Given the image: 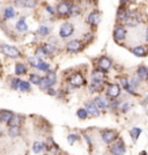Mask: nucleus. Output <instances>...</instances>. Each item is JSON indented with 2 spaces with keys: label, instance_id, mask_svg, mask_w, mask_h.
<instances>
[{
  "label": "nucleus",
  "instance_id": "15",
  "mask_svg": "<svg viewBox=\"0 0 148 155\" xmlns=\"http://www.w3.org/2000/svg\"><path fill=\"white\" fill-rule=\"evenodd\" d=\"M98 66L103 70V71H107L111 67V60H110L108 57H102L98 61Z\"/></svg>",
  "mask_w": 148,
  "mask_h": 155
},
{
  "label": "nucleus",
  "instance_id": "10",
  "mask_svg": "<svg viewBox=\"0 0 148 155\" xmlns=\"http://www.w3.org/2000/svg\"><path fill=\"white\" fill-rule=\"evenodd\" d=\"M86 111L94 117H97L100 115L98 108H97L96 104L94 103V102H87V103H86Z\"/></svg>",
  "mask_w": 148,
  "mask_h": 155
},
{
  "label": "nucleus",
  "instance_id": "18",
  "mask_svg": "<svg viewBox=\"0 0 148 155\" xmlns=\"http://www.w3.org/2000/svg\"><path fill=\"white\" fill-rule=\"evenodd\" d=\"M103 89V81H94L89 87L90 91H101Z\"/></svg>",
  "mask_w": 148,
  "mask_h": 155
},
{
  "label": "nucleus",
  "instance_id": "38",
  "mask_svg": "<svg viewBox=\"0 0 148 155\" xmlns=\"http://www.w3.org/2000/svg\"><path fill=\"white\" fill-rule=\"evenodd\" d=\"M67 140H68V143H70V145H73V143L77 140V134H70L68 138H67Z\"/></svg>",
  "mask_w": 148,
  "mask_h": 155
},
{
  "label": "nucleus",
  "instance_id": "40",
  "mask_svg": "<svg viewBox=\"0 0 148 155\" xmlns=\"http://www.w3.org/2000/svg\"><path fill=\"white\" fill-rule=\"evenodd\" d=\"M36 54H37V57H38V58H43V57H45V56H46V53H45L44 50H43L42 48H39L38 50H37Z\"/></svg>",
  "mask_w": 148,
  "mask_h": 155
},
{
  "label": "nucleus",
  "instance_id": "35",
  "mask_svg": "<svg viewBox=\"0 0 148 155\" xmlns=\"http://www.w3.org/2000/svg\"><path fill=\"white\" fill-rule=\"evenodd\" d=\"M30 81H31L34 84H38L39 81H41V77L37 75V74H31V75H30Z\"/></svg>",
  "mask_w": 148,
  "mask_h": 155
},
{
  "label": "nucleus",
  "instance_id": "34",
  "mask_svg": "<svg viewBox=\"0 0 148 155\" xmlns=\"http://www.w3.org/2000/svg\"><path fill=\"white\" fill-rule=\"evenodd\" d=\"M36 67L41 71H49V65L43 63V61H39L38 64L36 65Z\"/></svg>",
  "mask_w": 148,
  "mask_h": 155
},
{
  "label": "nucleus",
  "instance_id": "6",
  "mask_svg": "<svg viewBox=\"0 0 148 155\" xmlns=\"http://www.w3.org/2000/svg\"><path fill=\"white\" fill-rule=\"evenodd\" d=\"M70 84L73 87H81L82 84H84V79L80 73H75L70 78Z\"/></svg>",
  "mask_w": 148,
  "mask_h": 155
},
{
  "label": "nucleus",
  "instance_id": "46",
  "mask_svg": "<svg viewBox=\"0 0 148 155\" xmlns=\"http://www.w3.org/2000/svg\"><path fill=\"white\" fill-rule=\"evenodd\" d=\"M120 1H122V2H127L129 0H120Z\"/></svg>",
  "mask_w": 148,
  "mask_h": 155
},
{
  "label": "nucleus",
  "instance_id": "9",
  "mask_svg": "<svg viewBox=\"0 0 148 155\" xmlns=\"http://www.w3.org/2000/svg\"><path fill=\"white\" fill-rule=\"evenodd\" d=\"M113 37L116 41H124L126 37V30L124 27H117L113 31Z\"/></svg>",
  "mask_w": 148,
  "mask_h": 155
},
{
  "label": "nucleus",
  "instance_id": "31",
  "mask_svg": "<svg viewBox=\"0 0 148 155\" xmlns=\"http://www.w3.org/2000/svg\"><path fill=\"white\" fill-rule=\"evenodd\" d=\"M19 88H20V91H28L30 89V84H28L27 81H20Z\"/></svg>",
  "mask_w": 148,
  "mask_h": 155
},
{
  "label": "nucleus",
  "instance_id": "41",
  "mask_svg": "<svg viewBox=\"0 0 148 155\" xmlns=\"http://www.w3.org/2000/svg\"><path fill=\"white\" fill-rule=\"evenodd\" d=\"M20 81H21V80L18 79V78H16V79H13V81H12V87H13L14 89H18V88H19Z\"/></svg>",
  "mask_w": 148,
  "mask_h": 155
},
{
  "label": "nucleus",
  "instance_id": "23",
  "mask_svg": "<svg viewBox=\"0 0 148 155\" xmlns=\"http://www.w3.org/2000/svg\"><path fill=\"white\" fill-rule=\"evenodd\" d=\"M27 72V67L23 64H16L15 66V73L18 75H21V74H25Z\"/></svg>",
  "mask_w": 148,
  "mask_h": 155
},
{
  "label": "nucleus",
  "instance_id": "21",
  "mask_svg": "<svg viewBox=\"0 0 148 155\" xmlns=\"http://www.w3.org/2000/svg\"><path fill=\"white\" fill-rule=\"evenodd\" d=\"M16 29L21 32H25V31L28 30V26H27L25 19H21V20L18 21V23H16Z\"/></svg>",
  "mask_w": 148,
  "mask_h": 155
},
{
  "label": "nucleus",
  "instance_id": "37",
  "mask_svg": "<svg viewBox=\"0 0 148 155\" xmlns=\"http://www.w3.org/2000/svg\"><path fill=\"white\" fill-rule=\"evenodd\" d=\"M23 2H25V6L32 8V7L36 6V4H37V0H26V1H23Z\"/></svg>",
  "mask_w": 148,
  "mask_h": 155
},
{
  "label": "nucleus",
  "instance_id": "11",
  "mask_svg": "<svg viewBox=\"0 0 148 155\" xmlns=\"http://www.w3.org/2000/svg\"><path fill=\"white\" fill-rule=\"evenodd\" d=\"M57 11L61 15H67V14L71 13V7H70V5L66 1H61V2H59L58 7H57Z\"/></svg>",
  "mask_w": 148,
  "mask_h": 155
},
{
  "label": "nucleus",
  "instance_id": "16",
  "mask_svg": "<svg viewBox=\"0 0 148 155\" xmlns=\"http://www.w3.org/2000/svg\"><path fill=\"white\" fill-rule=\"evenodd\" d=\"M91 79L94 81H103L105 79V74L103 71L96 70V71H93V73H91Z\"/></svg>",
  "mask_w": 148,
  "mask_h": 155
},
{
  "label": "nucleus",
  "instance_id": "33",
  "mask_svg": "<svg viewBox=\"0 0 148 155\" xmlns=\"http://www.w3.org/2000/svg\"><path fill=\"white\" fill-rule=\"evenodd\" d=\"M38 34L39 35H42V36H46L49 32H50V29L48 28V27H45V26H42V27H39L38 28Z\"/></svg>",
  "mask_w": 148,
  "mask_h": 155
},
{
  "label": "nucleus",
  "instance_id": "5",
  "mask_svg": "<svg viewBox=\"0 0 148 155\" xmlns=\"http://www.w3.org/2000/svg\"><path fill=\"white\" fill-rule=\"evenodd\" d=\"M74 31V27L72 26L71 23H64L63 26L60 27V30H59V35L61 37H68L71 36Z\"/></svg>",
  "mask_w": 148,
  "mask_h": 155
},
{
  "label": "nucleus",
  "instance_id": "28",
  "mask_svg": "<svg viewBox=\"0 0 148 155\" xmlns=\"http://www.w3.org/2000/svg\"><path fill=\"white\" fill-rule=\"evenodd\" d=\"M42 49L44 50V52L46 53V56H48V54H52L53 52L56 51V48L50 45V44H45V45L42 46Z\"/></svg>",
  "mask_w": 148,
  "mask_h": 155
},
{
  "label": "nucleus",
  "instance_id": "7",
  "mask_svg": "<svg viewBox=\"0 0 148 155\" xmlns=\"http://www.w3.org/2000/svg\"><path fill=\"white\" fill-rule=\"evenodd\" d=\"M108 95H109L111 98H116L120 95V87L118 84H110L108 87Z\"/></svg>",
  "mask_w": 148,
  "mask_h": 155
},
{
  "label": "nucleus",
  "instance_id": "20",
  "mask_svg": "<svg viewBox=\"0 0 148 155\" xmlns=\"http://www.w3.org/2000/svg\"><path fill=\"white\" fill-rule=\"evenodd\" d=\"M20 120H21V118L18 115H12V117L9 118V120L7 123H8L9 126H19L20 123H21Z\"/></svg>",
  "mask_w": 148,
  "mask_h": 155
},
{
  "label": "nucleus",
  "instance_id": "43",
  "mask_svg": "<svg viewBox=\"0 0 148 155\" xmlns=\"http://www.w3.org/2000/svg\"><path fill=\"white\" fill-rule=\"evenodd\" d=\"M122 109H123V111L125 112L126 110L129 109V104H124V105H123V107H122Z\"/></svg>",
  "mask_w": 148,
  "mask_h": 155
},
{
  "label": "nucleus",
  "instance_id": "36",
  "mask_svg": "<svg viewBox=\"0 0 148 155\" xmlns=\"http://www.w3.org/2000/svg\"><path fill=\"white\" fill-rule=\"evenodd\" d=\"M39 61V58L36 56V57H31V58H29V64L31 65V66H34V67H36V65L38 64Z\"/></svg>",
  "mask_w": 148,
  "mask_h": 155
},
{
  "label": "nucleus",
  "instance_id": "17",
  "mask_svg": "<svg viewBox=\"0 0 148 155\" xmlns=\"http://www.w3.org/2000/svg\"><path fill=\"white\" fill-rule=\"evenodd\" d=\"M132 52H133V54L136 56V57H145L147 54L146 49L143 46H135V48H133Z\"/></svg>",
  "mask_w": 148,
  "mask_h": 155
},
{
  "label": "nucleus",
  "instance_id": "44",
  "mask_svg": "<svg viewBox=\"0 0 148 155\" xmlns=\"http://www.w3.org/2000/svg\"><path fill=\"white\" fill-rule=\"evenodd\" d=\"M46 9H48V12H49V13H53V11H52V8L50 6H46Z\"/></svg>",
  "mask_w": 148,
  "mask_h": 155
},
{
  "label": "nucleus",
  "instance_id": "19",
  "mask_svg": "<svg viewBox=\"0 0 148 155\" xmlns=\"http://www.w3.org/2000/svg\"><path fill=\"white\" fill-rule=\"evenodd\" d=\"M136 74H138V78H140V79H147V75H148V70L146 66H140L139 68H138V71H136Z\"/></svg>",
  "mask_w": 148,
  "mask_h": 155
},
{
  "label": "nucleus",
  "instance_id": "3",
  "mask_svg": "<svg viewBox=\"0 0 148 155\" xmlns=\"http://www.w3.org/2000/svg\"><path fill=\"white\" fill-rule=\"evenodd\" d=\"M124 22L126 23V26L130 27H136L140 23V19H139V15L136 13H130L126 15V18L124 20Z\"/></svg>",
  "mask_w": 148,
  "mask_h": 155
},
{
  "label": "nucleus",
  "instance_id": "12",
  "mask_svg": "<svg viewBox=\"0 0 148 155\" xmlns=\"http://www.w3.org/2000/svg\"><path fill=\"white\" fill-rule=\"evenodd\" d=\"M100 20H101V14L98 13V12H91L89 14V16H88V22H89L91 26H96L98 25V22H100Z\"/></svg>",
  "mask_w": 148,
  "mask_h": 155
},
{
  "label": "nucleus",
  "instance_id": "22",
  "mask_svg": "<svg viewBox=\"0 0 148 155\" xmlns=\"http://www.w3.org/2000/svg\"><path fill=\"white\" fill-rule=\"evenodd\" d=\"M12 112L11 111H2L1 114H0V122H2V123H7L8 120H9V118L12 117Z\"/></svg>",
  "mask_w": 148,
  "mask_h": 155
},
{
  "label": "nucleus",
  "instance_id": "2",
  "mask_svg": "<svg viewBox=\"0 0 148 155\" xmlns=\"http://www.w3.org/2000/svg\"><path fill=\"white\" fill-rule=\"evenodd\" d=\"M1 50H2V52L6 54L7 57H11V58H19L20 57V51L16 48H14V46L2 44L1 45Z\"/></svg>",
  "mask_w": 148,
  "mask_h": 155
},
{
  "label": "nucleus",
  "instance_id": "27",
  "mask_svg": "<svg viewBox=\"0 0 148 155\" xmlns=\"http://www.w3.org/2000/svg\"><path fill=\"white\" fill-rule=\"evenodd\" d=\"M126 15H127V13H126V11H125L123 7L118 8V11H117V19L124 21L125 18H126Z\"/></svg>",
  "mask_w": 148,
  "mask_h": 155
},
{
  "label": "nucleus",
  "instance_id": "25",
  "mask_svg": "<svg viewBox=\"0 0 148 155\" xmlns=\"http://www.w3.org/2000/svg\"><path fill=\"white\" fill-rule=\"evenodd\" d=\"M45 147H46V149H48V150H51L52 153L57 152V150H54V148H57V146L54 145V142H53V140H51V139L46 140V142H45Z\"/></svg>",
  "mask_w": 148,
  "mask_h": 155
},
{
  "label": "nucleus",
  "instance_id": "8",
  "mask_svg": "<svg viewBox=\"0 0 148 155\" xmlns=\"http://www.w3.org/2000/svg\"><path fill=\"white\" fill-rule=\"evenodd\" d=\"M82 49V43L77 39H74V41H71L68 44H67V50L70 52H77Z\"/></svg>",
  "mask_w": 148,
  "mask_h": 155
},
{
  "label": "nucleus",
  "instance_id": "4",
  "mask_svg": "<svg viewBox=\"0 0 148 155\" xmlns=\"http://www.w3.org/2000/svg\"><path fill=\"white\" fill-rule=\"evenodd\" d=\"M117 132L116 131H112V130H107V131H104L103 133H102V138H103V140L105 143H111V142H113L116 140L117 138Z\"/></svg>",
  "mask_w": 148,
  "mask_h": 155
},
{
  "label": "nucleus",
  "instance_id": "32",
  "mask_svg": "<svg viewBox=\"0 0 148 155\" xmlns=\"http://www.w3.org/2000/svg\"><path fill=\"white\" fill-rule=\"evenodd\" d=\"M77 115L80 119H86L87 116H88V112L86 111V109H79L77 112Z\"/></svg>",
  "mask_w": 148,
  "mask_h": 155
},
{
  "label": "nucleus",
  "instance_id": "29",
  "mask_svg": "<svg viewBox=\"0 0 148 155\" xmlns=\"http://www.w3.org/2000/svg\"><path fill=\"white\" fill-rule=\"evenodd\" d=\"M14 15H15V11H14L13 7H7L5 9V18L6 19H12Z\"/></svg>",
  "mask_w": 148,
  "mask_h": 155
},
{
  "label": "nucleus",
  "instance_id": "26",
  "mask_svg": "<svg viewBox=\"0 0 148 155\" xmlns=\"http://www.w3.org/2000/svg\"><path fill=\"white\" fill-rule=\"evenodd\" d=\"M19 133H20L19 126H11L9 130H8V134H9V137H12V138H15L16 136H19Z\"/></svg>",
  "mask_w": 148,
  "mask_h": 155
},
{
  "label": "nucleus",
  "instance_id": "1",
  "mask_svg": "<svg viewBox=\"0 0 148 155\" xmlns=\"http://www.w3.org/2000/svg\"><path fill=\"white\" fill-rule=\"evenodd\" d=\"M56 80H57L56 74H54L53 72H50L46 77L41 78V81H39L38 84L42 89H48V88H50V87H51L52 84H54Z\"/></svg>",
  "mask_w": 148,
  "mask_h": 155
},
{
  "label": "nucleus",
  "instance_id": "30",
  "mask_svg": "<svg viewBox=\"0 0 148 155\" xmlns=\"http://www.w3.org/2000/svg\"><path fill=\"white\" fill-rule=\"evenodd\" d=\"M32 149H34V152H35V153H41V152L44 149V145L39 141L35 142V143H34V146H32Z\"/></svg>",
  "mask_w": 148,
  "mask_h": 155
},
{
  "label": "nucleus",
  "instance_id": "24",
  "mask_svg": "<svg viewBox=\"0 0 148 155\" xmlns=\"http://www.w3.org/2000/svg\"><path fill=\"white\" fill-rule=\"evenodd\" d=\"M130 134H131V137H132V139L135 141V140L139 138V136L141 134V130L138 129V127H134V129H132L131 131H130Z\"/></svg>",
  "mask_w": 148,
  "mask_h": 155
},
{
  "label": "nucleus",
  "instance_id": "13",
  "mask_svg": "<svg viewBox=\"0 0 148 155\" xmlns=\"http://www.w3.org/2000/svg\"><path fill=\"white\" fill-rule=\"evenodd\" d=\"M111 153H112V154H117V155L124 154V153H125V146H124L123 141L118 142L116 145H113V146L111 147Z\"/></svg>",
  "mask_w": 148,
  "mask_h": 155
},
{
  "label": "nucleus",
  "instance_id": "45",
  "mask_svg": "<svg viewBox=\"0 0 148 155\" xmlns=\"http://www.w3.org/2000/svg\"><path fill=\"white\" fill-rule=\"evenodd\" d=\"M49 89V93H50V95H54V91H52V89H50V88H48Z\"/></svg>",
  "mask_w": 148,
  "mask_h": 155
},
{
  "label": "nucleus",
  "instance_id": "14",
  "mask_svg": "<svg viewBox=\"0 0 148 155\" xmlns=\"http://www.w3.org/2000/svg\"><path fill=\"white\" fill-rule=\"evenodd\" d=\"M94 103L96 104L97 108H101V109H105V108H108V105H109L108 100H107L105 97H102V96L96 97L95 101H94Z\"/></svg>",
  "mask_w": 148,
  "mask_h": 155
},
{
  "label": "nucleus",
  "instance_id": "39",
  "mask_svg": "<svg viewBox=\"0 0 148 155\" xmlns=\"http://www.w3.org/2000/svg\"><path fill=\"white\" fill-rule=\"evenodd\" d=\"M119 81H120V84H122V86L125 89L129 87V80L126 78H119Z\"/></svg>",
  "mask_w": 148,
  "mask_h": 155
},
{
  "label": "nucleus",
  "instance_id": "42",
  "mask_svg": "<svg viewBox=\"0 0 148 155\" xmlns=\"http://www.w3.org/2000/svg\"><path fill=\"white\" fill-rule=\"evenodd\" d=\"M14 4H15V6H16V7L25 6V2H23L22 0H15V1H14Z\"/></svg>",
  "mask_w": 148,
  "mask_h": 155
}]
</instances>
